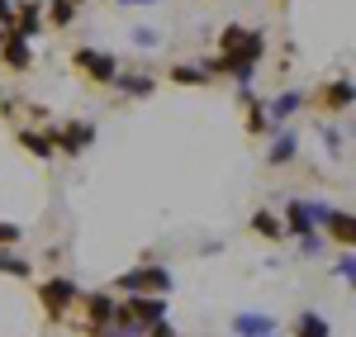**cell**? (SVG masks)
I'll return each mask as SVG.
<instances>
[{"instance_id": "obj_1", "label": "cell", "mask_w": 356, "mask_h": 337, "mask_svg": "<svg viewBox=\"0 0 356 337\" xmlns=\"http://www.w3.org/2000/svg\"><path fill=\"white\" fill-rule=\"evenodd\" d=\"M171 271L162 261H143V266H129L124 276H114V295H171Z\"/></svg>"}, {"instance_id": "obj_2", "label": "cell", "mask_w": 356, "mask_h": 337, "mask_svg": "<svg viewBox=\"0 0 356 337\" xmlns=\"http://www.w3.org/2000/svg\"><path fill=\"white\" fill-rule=\"evenodd\" d=\"M38 304H43V313L53 323H62L72 313V304H81V285L67 281V276H48V281L38 285Z\"/></svg>"}, {"instance_id": "obj_3", "label": "cell", "mask_w": 356, "mask_h": 337, "mask_svg": "<svg viewBox=\"0 0 356 337\" xmlns=\"http://www.w3.org/2000/svg\"><path fill=\"white\" fill-rule=\"evenodd\" d=\"M72 67L81 72L86 81H95V85H114V81H119V72H124L119 57L105 53V48H76V53H72Z\"/></svg>"}, {"instance_id": "obj_4", "label": "cell", "mask_w": 356, "mask_h": 337, "mask_svg": "<svg viewBox=\"0 0 356 337\" xmlns=\"http://www.w3.org/2000/svg\"><path fill=\"white\" fill-rule=\"evenodd\" d=\"M81 309H86L81 337H95L100 328H110V323H114V313H119V295H114V290H90V295H81Z\"/></svg>"}, {"instance_id": "obj_5", "label": "cell", "mask_w": 356, "mask_h": 337, "mask_svg": "<svg viewBox=\"0 0 356 337\" xmlns=\"http://www.w3.org/2000/svg\"><path fill=\"white\" fill-rule=\"evenodd\" d=\"M114 318H134L138 328L147 333V328L166 323V299L162 295H129V299H119V313Z\"/></svg>"}, {"instance_id": "obj_6", "label": "cell", "mask_w": 356, "mask_h": 337, "mask_svg": "<svg viewBox=\"0 0 356 337\" xmlns=\"http://www.w3.org/2000/svg\"><path fill=\"white\" fill-rule=\"evenodd\" d=\"M323 219H328V204H318V199H290L285 204V233H295V238L318 233Z\"/></svg>"}, {"instance_id": "obj_7", "label": "cell", "mask_w": 356, "mask_h": 337, "mask_svg": "<svg viewBox=\"0 0 356 337\" xmlns=\"http://www.w3.org/2000/svg\"><path fill=\"white\" fill-rule=\"evenodd\" d=\"M314 105L323 114H347L356 110V81L352 76H332V81L318 85V95H314Z\"/></svg>"}, {"instance_id": "obj_8", "label": "cell", "mask_w": 356, "mask_h": 337, "mask_svg": "<svg viewBox=\"0 0 356 337\" xmlns=\"http://www.w3.org/2000/svg\"><path fill=\"white\" fill-rule=\"evenodd\" d=\"M53 133H57V152L81 157V152H90V142H95V124L90 119H72V124H53Z\"/></svg>"}, {"instance_id": "obj_9", "label": "cell", "mask_w": 356, "mask_h": 337, "mask_svg": "<svg viewBox=\"0 0 356 337\" xmlns=\"http://www.w3.org/2000/svg\"><path fill=\"white\" fill-rule=\"evenodd\" d=\"M10 33H19V38H38V33H48V5L43 0H24V5H15V24Z\"/></svg>"}, {"instance_id": "obj_10", "label": "cell", "mask_w": 356, "mask_h": 337, "mask_svg": "<svg viewBox=\"0 0 356 337\" xmlns=\"http://www.w3.org/2000/svg\"><path fill=\"white\" fill-rule=\"evenodd\" d=\"M323 233H328L337 247L356 252V214H352V209H328V219H323Z\"/></svg>"}, {"instance_id": "obj_11", "label": "cell", "mask_w": 356, "mask_h": 337, "mask_svg": "<svg viewBox=\"0 0 356 337\" xmlns=\"http://www.w3.org/2000/svg\"><path fill=\"white\" fill-rule=\"evenodd\" d=\"M15 138H19V147H29V152H33L38 162H53V152H57V133H53V124H48V129H19Z\"/></svg>"}, {"instance_id": "obj_12", "label": "cell", "mask_w": 356, "mask_h": 337, "mask_svg": "<svg viewBox=\"0 0 356 337\" xmlns=\"http://www.w3.org/2000/svg\"><path fill=\"white\" fill-rule=\"evenodd\" d=\"M0 62H5L10 72H29V67H33V48H29V38L5 33V43H0Z\"/></svg>"}, {"instance_id": "obj_13", "label": "cell", "mask_w": 356, "mask_h": 337, "mask_svg": "<svg viewBox=\"0 0 356 337\" xmlns=\"http://www.w3.org/2000/svg\"><path fill=\"white\" fill-rule=\"evenodd\" d=\"M119 95H129V100H147L152 90H157V76H147V72H119Z\"/></svg>"}, {"instance_id": "obj_14", "label": "cell", "mask_w": 356, "mask_h": 337, "mask_svg": "<svg viewBox=\"0 0 356 337\" xmlns=\"http://www.w3.org/2000/svg\"><path fill=\"white\" fill-rule=\"evenodd\" d=\"M304 105V90H280L266 100V114H271V124H285V119H295Z\"/></svg>"}, {"instance_id": "obj_15", "label": "cell", "mask_w": 356, "mask_h": 337, "mask_svg": "<svg viewBox=\"0 0 356 337\" xmlns=\"http://www.w3.org/2000/svg\"><path fill=\"white\" fill-rule=\"evenodd\" d=\"M252 233L266 238V243H280V238H285V219L271 214V209H257V214H252Z\"/></svg>"}, {"instance_id": "obj_16", "label": "cell", "mask_w": 356, "mask_h": 337, "mask_svg": "<svg viewBox=\"0 0 356 337\" xmlns=\"http://www.w3.org/2000/svg\"><path fill=\"white\" fill-rule=\"evenodd\" d=\"M233 333L238 337H271L275 323L266 318V313H238V318H233Z\"/></svg>"}, {"instance_id": "obj_17", "label": "cell", "mask_w": 356, "mask_h": 337, "mask_svg": "<svg viewBox=\"0 0 356 337\" xmlns=\"http://www.w3.org/2000/svg\"><path fill=\"white\" fill-rule=\"evenodd\" d=\"M295 157H300V138H295V133H275L271 152H266V162H271V167H290Z\"/></svg>"}, {"instance_id": "obj_18", "label": "cell", "mask_w": 356, "mask_h": 337, "mask_svg": "<svg viewBox=\"0 0 356 337\" xmlns=\"http://www.w3.org/2000/svg\"><path fill=\"white\" fill-rule=\"evenodd\" d=\"M290 337H328V318H323V313H314V309H304L300 318H295Z\"/></svg>"}, {"instance_id": "obj_19", "label": "cell", "mask_w": 356, "mask_h": 337, "mask_svg": "<svg viewBox=\"0 0 356 337\" xmlns=\"http://www.w3.org/2000/svg\"><path fill=\"white\" fill-rule=\"evenodd\" d=\"M0 276H15V281H29L33 276V261L15 252V247H0Z\"/></svg>"}, {"instance_id": "obj_20", "label": "cell", "mask_w": 356, "mask_h": 337, "mask_svg": "<svg viewBox=\"0 0 356 337\" xmlns=\"http://www.w3.org/2000/svg\"><path fill=\"white\" fill-rule=\"evenodd\" d=\"M81 5L86 0H48V24L53 28H72V19H76Z\"/></svg>"}, {"instance_id": "obj_21", "label": "cell", "mask_w": 356, "mask_h": 337, "mask_svg": "<svg viewBox=\"0 0 356 337\" xmlns=\"http://www.w3.org/2000/svg\"><path fill=\"white\" fill-rule=\"evenodd\" d=\"M166 81H176V85H209V76L200 72V62H176V67L166 72Z\"/></svg>"}, {"instance_id": "obj_22", "label": "cell", "mask_w": 356, "mask_h": 337, "mask_svg": "<svg viewBox=\"0 0 356 337\" xmlns=\"http://www.w3.org/2000/svg\"><path fill=\"white\" fill-rule=\"evenodd\" d=\"M19 238H24V228H19V224H5V219H0V247H15Z\"/></svg>"}, {"instance_id": "obj_23", "label": "cell", "mask_w": 356, "mask_h": 337, "mask_svg": "<svg viewBox=\"0 0 356 337\" xmlns=\"http://www.w3.org/2000/svg\"><path fill=\"white\" fill-rule=\"evenodd\" d=\"M337 276H342V281H347V285L356 290V252H347L342 261H337Z\"/></svg>"}, {"instance_id": "obj_24", "label": "cell", "mask_w": 356, "mask_h": 337, "mask_svg": "<svg viewBox=\"0 0 356 337\" xmlns=\"http://www.w3.org/2000/svg\"><path fill=\"white\" fill-rule=\"evenodd\" d=\"M300 252L304 256H318V252H323V238H318V233H304V238H300Z\"/></svg>"}, {"instance_id": "obj_25", "label": "cell", "mask_w": 356, "mask_h": 337, "mask_svg": "<svg viewBox=\"0 0 356 337\" xmlns=\"http://www.w3.org/2000/svg\"><path fill=\"white\" fill-rule=\"evenodd\" d=\"M134 43L138 48H157V28H134Z\"/></svg>"}, {"instance_id": "obj_26", "label": "cell", "mask_w": 356, "mask_h": 337, "mask_svg": "<svg viewBox=\"0 0 356 337\" xmlns=\"http://www.w3.org/2000/svg\"><path fill=\"white\" fill-rule=\"evenodd\" d=\"M15 24V0H0V28Z\"/></svg>"}, {"instance_id": "obj_27", "label": "cell", "mask_w": 356, "mask_h": 337, "mask_svg": "<svg viewBox=\"0 0 356 337\" xmlns=\"http://www.w3.org/2000/svg\"><path fill=\"white\" fill-rule=\"evenodd\" d=\"M323 138H328V152H342V133L337 129H323Z\"/></svg>"}, {"instance_id": "obj_28", "label": "cell", "mask_w": 356, "mask_h": 337, "mask_svg": "<svg viewBox=\"0 0 356 337\" xmlns=\"http://www.w3.org/2000/svg\"><path fill=\"white\" fill-rule=\"evenodd\" d=\"M147 337H176V328L171 323H157V328H147Z\"/></svg>"}, {"instance_id": "obj_29", "label": "cell", "mask_w": 356, "mask_h": 337, "mask_svg": "<svg viewBox=\"0 0 356 337\" xmlns=\"http://www.w3.org/2000/svg\"><path fill=\"white\" fill-rule=\"evenodd\" d=\"M119 5H152V0H119Z\"/></svg>"}, {"instance_id": "obj_30", "label": "cell", "mask_w": 356, "mask_h": 337, "mask_svg": "<svg viewBox=\"0 0 356 337\" xmlns=\"http://www.w3.org/2000/svg\"><path fill=\"white\" fill-rule=\"evenodd\" d=\"M271 337H275V333H271Z\"/></svg>"}]
</instances>
